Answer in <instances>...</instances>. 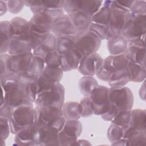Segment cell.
<instances>
[{
    "label": "cell",
    "mask_w": 146,
    "mask_h": 146,
    "mask_svg": "<svg viewBox=\"0 0 146 146\" xmlns=\"http://www.w3.org/2000/svg\"><path fill=\"white\" fill-rule=\"evenodd\" d=\"M132 91L127 87H111L108 91L109 108L101 115L106 121H111L120 112L131 110L133 104Z\"/></svg>",
    "instance_id": "cell-1"
},
{
    "label": "cell",
    "mask_w": 146,
    "mask_h": 146,
    "mask_svg": "<svg viewBox=\"0 0 146 146\" xmlns=\"http://www.w3.org/2000/svg\"><path fill=\"white\" fill-rule=\"evenodd\" d=\"M0 84L2 91L1 99L13 110L22 105H33L26 91L27 84L5 76L0 77Z\"/></svg>",
    "instance_id": "cell-2"
},
{
    "label": "cell",
    "mask_w": 146,
    "mask_h": 146,
    "mask_svg": "<svg viewBox=\"0 0 146 146\" xmlns=\"http://www.w3.org/2000/svg\"><path fill=\"white\" fill-rule=\"evenodd\" d=\"M7 66L9 73L33 71L39 74L45 64L42 58L34 55L31 52L15 55H10Z\"/></svg>",
    "instance_id": "cell-3"
},
{
    "label": "cell",
    "mask_w": 146,
    "mask_h": 146,
    "mask_svg": "<svg viewBox=\"0 0 146 146\" xmlns=\"http://www.w3.org/2000/svg\"><path fill=\"white\" fill-rule=\"evenodd\" d=\"M66 119L62 108L52 107H34V124L39 127H50L59 132Z\"/></svg>",
    "instance_id": "cell-4"
},
{
    "label": "cell",
    "mask_w": 146,
    "mask_h": 146,
    "mask_svg": "<svg viewBox=\"0 0 146 146\" xmlns=\"http://www.w3.org/2000/svg\"><path fill=\"white\" fill-rule=\"evenodd\" d=\"M103 6L111 9V15L108 25V36L106 40H108L121 35L123 28L129 19L131 13L129 11L123 9L110 4V0L105 1Z\"/></svg>",
    "instance_id": "cell-5"
},
{
    "label": "cell",
    "mask_w": 146,
    "mask_h": 146,
    "mask_svg": "<svg viewBox=\"0 0 146 146\" xmlns=\"http://www.w3.org/2000/svg\"><path fill=\"white\" fill-rule=\"evenodd\" d=\"M102 40L96 35L87 30L78 32L74 35L73 49L83 58L96 52Z\"/></svg>",
    "instance_id": "cell-6"
},
{
    "label": "cell",
    "mask_w": 146,
    "mask_h": 146,
    "mask_svg": "<svg viewBox=\"0 0 146 146\" xmlns=\"http://www.w3.org/2000/svg\"><path fill=\"white\" fill-rule=\"evenodd\" d=\"M64 88L60 83H56L54 86L38 94L34 104L38 107H52L62 108L64 100Z\"/></svg>",
    "instance_id": "cell-7"
},
{
    "label": "cell",
    "mask_w": 146,
    "mask_h": 146,
    "mask_svg": "<svg viewBox=\"0 0 146 146\" xmlns=\"http://www.w3.org/2000/svg\"><path fill=\"white\" fill-rule=\"evenodd\" d=\"M8 120L11 133L15 134L22 128L34 123V105H22L14 108Z\"/></svg>",
    "instance_id": "cell-8"
},
{
    "label": "cell",
    "mask_w": 146,
    "mask_h": 146,
    "mask_svg": "<svg viewBox=\"0 0 146 146\" xmlns=\"http://www.w3.org/2000/svg\"><path fill=\"white\" fill-rule=\"evenodd\" d=\"M146 14H131L121 33L128 42L145 35Z\"/></svg>",
    "instance_id": "cell-9"
},
{
    "label": "cell",
    "mask_w": 146,
    "mask_h": 146,
    "mask_svg": "<svg viewBox=\"0 0 146 146\" xmlns=\"http://www.w3.org/2000/svg\"><path fill=\"white\" fill-rule=\"evenodd\" d=\"M25 4L34 14L44 12L55 19L64 14L63 1H25Z\"/></svg>",
    "instance_id": "cell-10"
},
{
    "label": "cell",
    "mask_w": 146,
    "mask_h": 146,
    "mask_svg": "<svg viewBox=\"0 0 146 146\" xmlns=\"http://www.w3.org/2000/svg\"><path fill=\"white\" fill-rule=\"evenodd\" d=\"M145 35L128 42L127 49L124 52L128 62L138 64L145 67Z\"/></svg>",
    "instance_id": "cell-11"
},
{
    "label": "cell",
    "mask_w": 146,
    "mask_h": 146,
    "mask_svg": "<svg viewBox=\"0 0 146 146\" xmlns=\"http://www.w3.org/2000/svg\"><path fill=\"white\" fill-rule=\"evenodd\" d=\"M54 18L50 14L41 12L33 14L29 21L31 33L40 35H47L51 33Z\"/></svg>",
    "instance_id": "cell-12"
},
{
    "label": "cell",
    "mask_w": 146,
    "mask_h": 146,
    "mask_svg": "<svg viewBox=\"0 0 146 146\" xmlns=\"http://www.w3.org/2000/svg\"><path fill=\"white\" fill-rule=\"evenodd\" d=\"M108 87L98 85L88 96L94 111V115H102L108 110Z\"/></svg>",
    "instance_id": "cell-13"
},
{
    "label": "cell",
    "mask_w": 146,
    "mask_h": 146,
    "mask_svg": "<svg viewBox=\"0 0 146 146\" xmlns=\"http://www.w3.org/2000/svg\"><path fill=\"white\" fill-rule=\"evenodd\" d=\"M33 139L35 145H57L58 131L50 127H39L35 124Z\"/></svg>",
    "instance_id": "cell-14"
},
{
    "label": "cell",
    "mask_w": 146,
    "mask_h": 146,
    "mask_svg": "<svg viewBox=\"0 0 146 146\" xmlns=\"http://www.w3.org/2000/svg\"><path fill=\"white\" fill-rule=\"evenodd\" d=\"M103 60V58L97 52L84 56L80 62L78 70L84 76H93L96 75Z\"/></svg>",
    "instance_id": "cell-15"
},
{
    "label": "cell",
    "mask_w": 146,
    "mask_h": 146,
    "mask_svg": "<svg viewBox=\"0 0 146 146\" xmlns=\"http://www.w3.org/2000/svg\"><path fill=\"white\" fill-rule=\"evenodd\" d=\"M51 33L56 37L75 35L77 32L72 26L68 15L64 14L54 19Z\"/></svg>",
    "instance_id": "cell-16"
},
{
    "label": "cell",
    "mask_w": 146,
    "mask_h": 146,
    "mask_svg": "<svg viewBox=\"0 0 146 146\" xmlns=\"http://www.w3.org/2000/svg\"><path fill=\"white\" fill-rule=\"evenodd\" d=\"M146 131H137L128 128L124 131L123 137L112 145H143L145 143Z\"/></svg>",
    "instance_id": "cell-17"
},
{
    "label": "cell",
    "mask_w": 146,
    "mask_h": 146,
    "mask_svg": "<svg viewBox=\"0 0 146 146\" xmlns=\"http://www.w3.org/2000/svg\"><path fill=\"white\" fill-rule=\"evenodd\" d=\"M33 51L28 38L18 35H12L9 44L7 53L10 55H19Z\"/></svg>",
    "instance_id": "cell-18"
},
{
    "label": "cell",
    "mask_w": 146,
    "mask_h": 146,
    "mask_svg": "<svg viewBox=\"0 0 146 146\" xmlns=\"http://www.w3.org/2000/svg\"><path fill=\"white\" fill-rule=\"evenodd\" d=\"M82 56L74 49L61 55L60 59V67L63 72L70 71L78 68Z\"/></svg>",
    "instance_id": "cell-19"
},
{
    "label": "cell",
    "mask_w": 146,
    "mask_h": 146,
    "mask_svg": "<svg viewBox=\"0 0 146 146\" xmlns=\"http://www.w3.org/2000/svg\"><path fill=\"white\" fill-rule=\"evenodd\" d=\"M67 15L77 33L88 30V27L91 23V16L81 11Z\"/></svg>",
    "instance_id": "cell-20"
},
{
    "label": "cell",
    "mask_w": 146,
    "mask_h": 146,
    "mask_svg": "<svg viewBox=\"0 0 146 146\" xmlns=\"http://www.w3.org/2000/svg\"><path fill=\"white\" fill-rule=\"evenodd\" d=\"M54 51H56V36L50 33L32 52L34 55L43 58L48 53Z\"/></svg>",
    "instance_id": "cell-21"
},
{
    "label": "cell",
    "mask_w": 146,
    "mask_h": 146,
    "mask_svg": "<svg viewBox=\"0 0 146 146\" xmlns=\"http://www.w3.org/2000/svg\"><path fill=\"white\" fill-rule=\"evenodd\" d=\"M35 128L34 123L26 125L20 129L15 135L14 145H35L33 136Z\"/></svg>",
    "instance_id": "cell-22"
},
{
    "label": "cell",
    "mask_w": 146,
    "mask_h": 146,
    "mask_svg": "<svg viewBox=\"0 0 146 146\" xmlns=\"http://www.w3.org/2000/svg\"><path fill=\"white\" fill-rule=\"evenodd\" d=\"M129 82L130 78L127 68V65L125 68L118 69L113 71L107 81L108 84L110 87L125 86Z\"/></svg>",
    "instance_id": "cell-23"
},
{
    "label": "cell",
    "mask_w": 146,
    "mask_h": 146,
    "mask_svg": "<svg viewBox=\"0 0 146 146\" xmlns=\"http://www.w3.org/2000/svg\"><path fill=\"white\" fill-rule=\"evenodd\" d=\"M145 110L135 109L131 111L129 128L137 131H146Z\"/></svg>",
    "instance_id": "cell-24"
},
{
    "label": "cell",
    "mask_w": 146,
    "mask_h": 146,
    "mask_svg": "<svg viewBox=\"0 0 146 146\" xmlns=\"http://www.w3.org/2000/svg\"><path fill=\"white\" fill-rule=\"evenodd\" d=\"M13 35L11 25L10 21H4L0 23V36L1 47L0 54H6L8 51V47L10 40Z\"/></svg>",
    "instance_id": "cell-25"
},
{
    "label": "cell",
    "mask_w": 146,
    "mask_h": 146,
    "mask_svg": "<svg viewBox=\"0 0 146 146\" xmlns=\"http://www.w3.org/2000/svg\"><path fill=\"white\" fill-rule=\"evenodd\" d=\"M13 35H18L29 37V21L21 17H16L10 21Z\"/></svg>",
    "instance_id": "cell-26"
},
{
    "label": "cell",
    "mask_w": 146,
    "mask_h": 146,
    "mask_svg": "<svg viewBox=\"0 0 146 146\" xmlns=\"http://www.w3.org/2000/svg\"><path fill=\"white\" fill-rule=\"evenodd\" d=\"M128 44V41L121 35L107 40V48L110 55L124 54Z\"/></svg>",
    "instance_id": "cell-27"
},
{
    "label": "cell",
    "mask_w": 146,
    "mask_h": 146,
    "mask_svg": "<svg viewBox=\"0 0 146 146\" xmlns=\"http://www.w3.org/2000/svg\"><path fill=\"white\" fill-rule=\"evenodd\" d=\"M62 110L66 120H79L81 117L79 103L76 102L64 103Z\"/></svg>",
    "instance_id": "cell-28"
},
{
    "label": "cell",
    "mask_w": 146,
    "mask_h": 146,
    "mask_svg": "<svg viewBox=\"0 0 146 146\" xmlns=\"http://www.w3.org/2000/svg\"><path fill=\"white\" fill-rule=\"evenodd\" d=\"M127 68L129 75L130 82L139 83L145 80L146 76L145 67L136 63L128 62Z\"/></svg>",
    "instance_id": "cell-29"
},
{
    "label": "cell",
    "mask_w": 146,
    "mask_h": 146,
    "mask_svg": "<svg viewBox=\"0 0 146 146\" xmlns=\"http://www.w3.org/2000/svg\"><path fill=\"white\" fill-rule=\"evenodd\" d=\"M98 85L96 79L91 76H84L79 82V90L85 96H89Z\"/></svg>",
    "instance_id": "cell-30"
},
{
    "label": "cell",
    "mask_w": 146,
    "mask_h": 146,
    "mask_svg": "<svg viewBox=\"0 0 146 146\" xmlns=\"http://www.w3.org/2000/svg\"><path fill=\"white\" fill-rule=\"evenodd\" d=\"M111 15V9L108 6H102L92 17L91 23L108 26Z\"/></svg>",
    "instance_id": "cell-31"
},
{
    "label": "cell",
    "mask_w": 146,
    "mask_h": 146,
    "mask_svg": "<svg viewBox=\"0 0 146 146\" xmlns=\"http://www.w3.org/2000/svg\"><path fill=\"white\" fill-rule=\"evenodd\" d=\"M74 44V35L56 37V51L60 55L72 50Z\"/></svg>",
    "instance_id": "cell-32"
},
{
    "label": "cell",
    "mask_w": 146,
    "mask_h": 146,
    "mask_svg": "<svg viewBox=\"0 0 146 146\" xmlns=\"http://www.w3.org/2000/svg\"><path fill=\"white\" fill-rule=\"evenodd\" d=\"M62 129L69 136L78 139L82 133L83 126L79 120H66Z\"/></svg>",
    "instance_id": "cell-33"
},
{
    "label": "cell",
    "mask_w": 146,
    "mask_h": 146,
    "mask_svg": "<svg viewBox=\"0 0 146 146\" xmlns=\"http://www.w3.org/2000/svg\"><path fill=\"white\" fill-rule=\"evenodd\" d=\"M103 1H82L79 11L92 17L102 7Z\"/></svg>",
    "instance_id": "cell-34"
},
{
    "label": "cell",
    "mask_w": 146,
    "mask_h": 146,
    "mask_svg": "<svg viewBox=\"0 0 146 146\" xmlns=\"http://www.w3.org/2000/svg\"><path fill=\"white\" fill-rule=\"evenodd\" d=\"M112 72V70L111 65L110 56L103 59L102 63L98 69L96 75L97 77L107 82L111 73Z\"/></svg>",
    "instance_id": "cell-35"
},
{
    "label": "cell",
    "mask_w": 146,
    "mask_h": 146,
    "mask_svg": "<svg viewBox=\"0 0 146 146\" xmlns=\"http://www.w3.org/2000/svg\"><path fill=\"white\" fill-rule=\"evenodd\" d=\"M124 129L121 126L111 123L107 130V139L111 143L117 141L123 137Z\"/></svg>",
    "instance_id": "cell-36"
},
{
    "label": "cell",
    "mask_w": 146,
    "mask_h": 146,
    "mask_svg": "<svg viewBox=\"0 0 146 146\" xmlns=\"http://www.w3.org/2000/svg\"><path fill=\"white\" fill-rule=\"evenodd\" d=\"M131 111H124L120 112L111 121V123H113L119 125L123 127L124 130H126L129 126V120Z\"/></svg>",
    "instance_id": "cell-37"
},
{
    "label": "cell",
    "mask_w": 146,
    "mask_h": 146,
    "mask_svg": "<svg viewBox=\"0 0 146 146\" xmlns=\"http://www.w3.org/2000/svg\"><path fill=\"white\" fill-rule=\"evenodd\" d=\"M79 106L81 117H88L94 115V111L88 96H85L80 100Z\"/></svg>",
    "instance_id": "cell-38"
},
{
    "label": "cell",
    "mask_w": 146,
    "mask_h": 146,
    "mask_svg": "<svg viewBox=\"0 0 146 146\" xmlns=\"http://www.w3.org/2000/svg\"><path fill=\"white\" fill-rule=\"evenodd\" d=\"M42 59L46 66L60 67V55L56 51L48 53Z\"/></svg>",
    "instance_id": "cell-39"
},
{
    "label": "cell",
    "mask_w": 146,
    "mask_h": 146,
    "mask_svg": "<svg viewBox=\"0 0 146 146\" xmlns=\"http://www.w3.org/2000/svg\"><path fill=\"white\" fill-rule=\"evenodd\" d=\"M88 30L96 35L101 40L107 39L108 36V28L107 26L91 23Z\"/></svg>",
    "instance_id": "cell-40"
},
{
    "label": "cell",
    "mask_w": 146,
    "mask_h": 146,
    "mask_svg": "<svg viewBox=\"0 0 146 146\" xmlns=\"http://www.w3.org/2000/svg\"><path fill=\"white\" fill-rule=\"evenodd\" d=\"M0 129H1V144L3 145L6 139L9 137L10 128L8 119L0 116Z\"/></svg>",
    "instance_id": "cell-41"
},
{
    "label": "cell",
    "mask_w": 146,
    "mask_h": 146,
    "mask_svg": "<svg viewBox=\"0 0 146 146\" xmlns=\"http://www.w3.org/2000/svg\"><path fill=\"white\" fill-rule=\"evenodd\" d=\"M82 1H63V9L67 14H71L80 10Z\"/></svg>",
    "instance_id": "cell-42"
},
{
    "label": "cell",
    "mask_w": 146,
    "mask_h": 146,
    "mask_svg": "<svg viewBox=\"0 0 146 146\" xmlns=\"http://www.w3.org/2000/svg\"><path fill=\"white\" fill-rule=\"evenodd\" d=\"M146 2L145 1H134L130 9L131 14H146Z\"/></svg>",
    "instance_id": "cell-43"
},
{
    "label": "cell",
    "mask_w": 146,
    "mask_h": 146,
    "mask_svg": "<svg viewBox=\"0 0 146 146\" xmlns=\"http://www.w3.org/2000/svg\"><path fill=\"white\" fill-rule=\"evenodd\" d=\"M6 3L8 11L14 14L19 13L25 5V1H6Z\"/></svg>",
    "instance_id": "cell-44"
},
{
    "label": "cell",
    "mask_w": 146,
    "mask_h": 146,
    "mask_svg": "<svg viewBox=\"0 0 146 146\" xmlns=\"http://www.w3.org/2000/svg\"><path fill=\"white\" fill-rule=\"evenodd\" d=\"M10 55L8 53L0 54V66H1V75L2 76L9 74L7 62Z\"/></svg>",
    "instance_id": "cell-45"
},
{
    "label": "cell",
    "mask_w": 146,
    "mask_h": 146,
    "mask_svg": "<svg viewBox=\"0 0 146 146\" xmlns=\"http://www.w3.org/2000/svg\"><path fill=\"white\" fill-rule=\"evenodd\" d=\"M13 111V109L9 106L5 101L1 99L0 103V116L4 117L9 119Z\"/></svg>",
    "instance_id": "cell-46"
},
{
    "label": "cell",
    "mask_w": 146,
    "mask_h": 146,
    "mask_svg": "<svg viewBox=\"0 0 146 146\" xmlns=\"http://www.w3.org/2000/svg\"><path fill=\"white\" fill-rule=\"evenodd\" d=\"M0 5H1V7H0L1 16H2L3 14H5L8 10H7V5H6V1H0Z\"/></svg>",
    "instance_id": "cell-47"
},
{
    "label": "cell",
    "mask_w": 146,
    "mask_h": 146,
    "mask_svg": "<svg viewBox=\"0 0 146 146\" xmlns=\"http://www.w3.org/2000/svg\"><path fill=\"white\" fill-rule=\"evenodd\" d=\"M74 145H91V144L87 140H76Z\"/></svg>",
    "instance_id": "cell-48"
}]
</instances>
